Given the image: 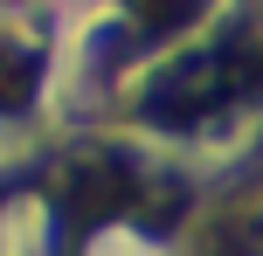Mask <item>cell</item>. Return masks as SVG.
Wrapping results in <instances>:
<instances>
[{
    "mask_svg": "<svg viewBox=\"0 0 263 256\" xmlns=\"http://www.w3.org/2000/svg\"><path fill=\"white\" fill-rule=\"evenodd\" d=\"M242 83H250V69H242L236 55H194V63H180V69L153 90V111H159V118H194V111L236 97Z\"/></svg>",
    "mask_w": 263,
    "mask_h": 256,
    "instance_id": "cell-1",
    "label": "cell"
},
{
    "mask_svg": "<svg viewBox=\"0 0 263 256\" xmlns=\"http://www.w3.org/2000/svg\"><path fill=\"white\" fill-rule=\"evenodd\" d=\"M132 7H139L145 28H187L201 14V0H132Z\"/></svg>",
    "mask_w": 263,
    "mask_h": 256,
    "instance_id": "cell-2",
    "label": "cell"
}]
</instances>
